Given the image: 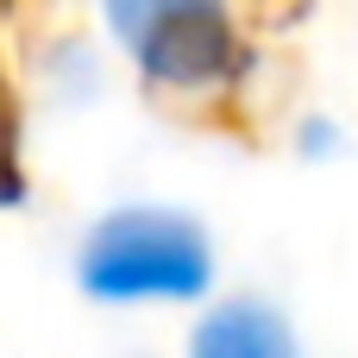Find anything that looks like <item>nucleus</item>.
Segmentation results:
<instances>
[{
    "instance_id": "1",
    "label": "nucleus",
    "mask_w": 358,
    "mask_h": 358,
    "mask_svg": "<svg viewBox=\"0 0 358 358\" xmlns=\"http://www.w3.org/2000/svg\"><path fill=\"white\" fill-rule=\"evenodd\" d=\"M82 283L107 302L201 296L208 289V245H201L195 220H182V214L126 208L94 227V239L82 252Z\"/></svg>"
},
{
    "instance_id": "2",
    "label": "nucleus",
    "mask_w": 358,
    "mask_h": 358,
    "mask_svg": "<svg viewBox=\"0 0 358 358\" xmlns=\"http://www.w3.org/2000/svg\"><path fill=\"white\" fill-rule=\"evenodd\" d=\"M195 358H296L289 327L277 308L264 302H227L201 321L195 334Z\"/></svg>"
}]
</instances>
